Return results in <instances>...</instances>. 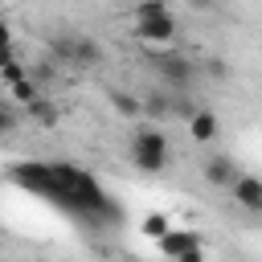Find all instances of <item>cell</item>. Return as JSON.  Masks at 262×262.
<instances>
[{
	"label": "cell",
	"mask_w": 262,
	"mask_h": 262,
	"mask_svg": "<svg viewBox=\"0 0 262 262\" xmlns=\"http://www.w3.org/2000/svg\"><path fill=\"white\" fill-rule=\"evenodd\" d=\"M131 164L139 172H164L172 164V147H168V135L160 127H139L131 135Z\"/></svg>",
	"instance_id": "6da1fadb"
},
{
	"label": "cell",
	"mask_w": 262,
	"mask_h": 262,
	"mask_svg": "<svg viewBox=\"0 0 262 262\" xmlns=\"http://www.w3.org/2000/svg\"><path fill=\"white\" fill-rule=\"evenodd\" d=\"M156 78L164 82V90H188L192 82H196V74H201V66L196 61H188L184 53H176V49H164V53H156Z\"/></svg>",
	"instance_id": "7a4b0ae2"
},
{
	"label": "cell",
	"mask_w": 262,
	"mask_h": 262,
	"mask_svg": "<svg viewBox=\"0 0 262 262\" xmlns=\"http://www.w3.org/2000/svg\"><path fill=\"white\" fill-rule=\"evenodd\" d=\"M131 33H135L139 41H147V45H168V41H176V33H180V20H176L172 12L135 16V20H131Z\"/></svg>",
	"instance_id": "3957f363"
},
{
	"label": "cell",
	"mask_w": 262,
	"mask_h": 262,
	"mask_svg": "<svg viewBox=\"0 0 262 262\" xmlns=\"http://www.w3.org/2000/svg\"><path fill=\"white\" fill-rule=\"evenodd\" d=\"M229 196H233V205H242L246 213H262V176L237 172V176L229 180Z\"/></svg>",
	"instance_id": "277c9868"
},
{
	"label": "cell",
	"mask_w": 262,
	"mask_h": 262,
	"mask_svg": "<svg viewBox=\"0 0 262 262\" xmlns=\"http://www.w3.org/2000/svg\"><path fill=\"white\" fill-rule=\"evenodd\" d=\"M156 246H160V254H164L168 262H176L180 254H188L192 246H201V233H196V229H164V233L156 237Z\"/></svg>",
	"instance_id": "5b68a950"
},
{
	"label": "cell",
	"mask_w": 262,
	"mask_h": 262,
	"mask_svg": "<svg viewBox=\"0 0 262 262\" xmlns=\"http://www.w3.org/2000/svg\"><path fill=\"white\" fill-rule=\"evenodd\" d=\"M233 176H237L233 156H209V160H205V180H209L213 188H229Z\"/></svg>",
	"instance_id": "8992f818"
},
{
	"label": "cell",
	"mask_w": 262,
	"mask_h": 262,
	"mask_svg": "<svg viewBox=\"0 0 262 262\" xmlns=\"http://www.w3.org/2000/svg\"><path fill=\"white\" fill-rule=\"evenodd\" d=\"M217 131H221V123H217V115H213V111H192V115H188V135H192L196 143L217 139Z\"/></svg>",
	"instance_id": "52a82bcc"
},
{
	"label": "cell",
	"mask_w": 262,
	"mask_h": 262,
	"mask_svg": "<svg viewBox=\"0 0 262 262\" xmlns=\"http://www.w3.org/2000/svg\"><path fill=\"white\" fill-rule=\"evenodd\" d=\"M102 66V45L86 33H78V49H74V70H94Z\"/></svg>",
	"instance_id": "ba28073f"
},
{
	"label": "cell",
	"mask_w": 262,
	"mask_h": 262,
	"mask_svg": "<svg viewBox=\"0 0 262 262\" xmlns=\"http://www.w3.org/2000/svg\"><path fill=\"white\" fill-rule=\"evenodd\" d=\"M74 49H78V33H57L49 37V57L57 66H74Z\"/></svg>",
	"instance_id": "9c48e42d"
},
{
	"label": "cell",
	"mask_w": 262,
	"mask_h": 262,
	"mask_svg": "<svg viewBox=\"0 0 262 262\" xmlns=\"http://www.w3.org/2000/svg\"><path fill=\"white\" fill-rule=\"evenodd\" d=\"M25 111H29V119H33V123H41V127H53V123H57V106H53L45 94H37Z\"/></svg>",
	"instance_id": "30bf717a"
},
{
	"label": "cell",
	"mask_w": 262,
	"mask_h": 262,
	"mask_svg": "<svg viewBox=\"0 0 262 262\" xmlns=\"http://www.w3.org/2000/svg\"><path fill=\"white\" fill-rule=\"evenodd\" d=\"M8 90H12V98H16V102H25V106H29V102H33V98H37V94H41V86H37V82H33V78H29V74H25V78H20V82H12V86H8Z\"/></svg>",
	"instance_id": "8fae6325"
},
{
	"label": "cell",
	"mask_w": 262,
	"mask_h": 262,
	"mask_svg": "<svg viewBox=\"0 0 262 262\" xmlns=\"http://www.w3.org/2000/svg\"><path fill=\"white\" fill-rule=\"evenodd\" d=\"M16 127H20V115H16V106H12L8 98H0V139H4V135H12Z\"/></svg>",
	"instance_id": "7c38bea8"
},
{
	"label": "cell",
	"mask_w": 262,
	"mask_h": 262,
	"mask_svg": "<svg viewBox=\"0 0 262 262\" xmlns=\"http://www.w3.org/2000/svg\"><path fill=\"white\" fill-rule=\"evenodd\" d=\"M29 78H33L37 86H49V82L57 78V61H53V57H45V61H37V66L29 70Z\"/></svg>",
	"instance_id": "4fadbf2b"
},
{
	"label": "cell",
	"mask_w": 262,
	"mask_h": 262,
	"mask_svg": "<svg viewBox=\"0 0 262 262\" xmlns=\"http://www.w3.org/2000/svg\"><path fill=\"white\" fill-rule=\"evenodd\" d=\"M139 229H143V233H147V237L156 242V237H160L164 229H172V225H168V217H164V213H147V217L139 221Z\"/></svg>",
	"instance_id": "5bb4252c"
},
{
	"label": "cell",
	"mask_w": 262,
	"mask_h": 262,
	"mask_svg": "<svg viewBox=\"0 0 262 262\" xmlns=\"http://www.w3.org/2000/svg\"><path fill=\"white\" fill-rule=\"evenodd\" d=\"M111 102H115V111H123V115H139V111H143V102H135V98L123 94V90H111Z\"/></svg>",
	"instance_id": "9a60e30c"
},
{
	"label": "cell",
	"mask_w": 262,
	"mask_h": 262,
	"mask_svg": "<svg viewBox=\"0 0 262 262\" xmlns=\"http://www.w3.org/2000/svg\"><path fill=\"white\" fill-rule=\"evenodd\" d=\"M156 12H168V0H135L131 16H156Z\"/></svg>",
	"instance_id": "2e32d148"
},
{
	"label": "cell",
	"mask_w": 262,
	"mask_h": 262,
	"mask_svg": "<svg viewBox=\"0 0 262 262\" xmlns=\"http://www.w3.org/2000/svg\"><path fill=\"white\" fill-rule=\"evenodd\" d=\"M176 262H205V250H201V246H192V250H188V254H180Z\"/></svg>",
	"instance_id": "e0dca14e"
},
{
	"label": "cell",
	"mask_w": 262,
	"mask_h": 262,
	"mask_svg": "<svg viewBox=\"0 0 262 262\" xmlns=\"http://www.w3.org/2000/svg\"><path fill=\"white\" fill-rule=\"evenodd\" d=\"M12 45V29H8V20L0 16V49H8Z\"/></svg>",
	"instance_id": "ac0fdd59"
},
{
	"label": "cell",
	"mask_w": 262,
	"mask_h": 262,
	"mask_svg": "<svg viewBox=\"0 0 262 262\" xmlns=\"http://www.w3.org/2000/svg\"><path fill=\"white\" fill-rule=\"evenodd\" d=\"M188 4H192V8H201V12H213V8H217V0H188Z\"/></svg>",
	"instance_id": "d6986e66"
}]
</instances>
